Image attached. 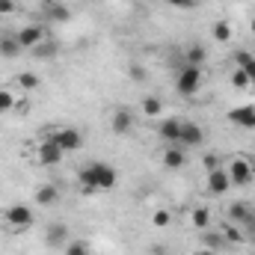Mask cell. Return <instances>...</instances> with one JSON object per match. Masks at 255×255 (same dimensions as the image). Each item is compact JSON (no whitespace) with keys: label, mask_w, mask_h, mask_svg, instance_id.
I'll return each mask as SVG.
<instances>
[{"label":"cell","mask_w":255,"mask_h":255,"mask_svg":"<svg viewBox=\"0 0 255 255\" xmlns=\"http://www.w3.org/2000/svg\"><path fill=\"white\" fill-rule=\"evenodd\" d=\"M116 181H119V172H116L110 163H104V160H95V163H89V166L80 169V187H83L86 193L113 190Z\"/></svg>","instance_id":"obj_1"},{"label":"cell","mask_w":255,"mask_h":255,"mask_svg":"<svg viewBox=\"0 0 255 255\" xmlns=\"http://www.w3.org/2000/svg\"><path fill=\"white\" fill-rule=\"evenodd\" d=\"M45 133H48V139H54L57 142V148L68 154V151H77L80 145H83V133L77 130V128H57L54 125H45Z\"/></svg>","instance_id":"obj_2"},{"label":"cell","mask_w":255,"mask_h":255,"mask_svg":"<svg viewBox=\"0 0 255 255\" xmlns=\"http://www.w3.org/2000/svg\"><path fill=\"white\" fill-rule=\"evenodd\" d=\"M175 89H178V95H184V98L199 95V89H202V68H199V65H184V68L178 71V77H175Z\"/></svg>","instance_id":"obj_3"},{"label":"cell","mask_w":255,"mask_h":255,"mask_svg":"<svg viewBox=\"0 0 255 255\" xmlns=\"http://www.w3.org/2000/svg\"><path fill=\"white\" fill-rule=\"evenodd\" d=\"M3 226L9 229V232H27L30 226H33V211L27 208V205H12V208H6L3 211Z\"/></svg>","instance_id":"obj_4"},{"label":"cell","mask_w":255,"mask_h":255,"mask_svg":"<svg viewBox=\"0 0 255 255\" xmlns=\"http://www.w3.org/2000/svg\"><path fill=\"white\" fill-rule=\"evenodd\" d=\"M229 178H232V187H247L250 181L255 178V166L247 160V157H235L232 163H229Z\"/></svg>","instance_id":"obj_5"},{"label":"cell","mask_w":255,"mask_h":255,"mask_svg":"<svg viewBox=\"0 0 255 255\" xmlns=\"http://www.w3.org/2000/svg\"><path fill=\"white\" fill-rule=\"evenodd\" d=\"M15 36H18V42H21V48H24V51H33L39 42H45V39H48V30H45V27H39V24H27V27H21Z\"/></svg>","instance_id":"obj_6"},{"label":"cell","mask_w":255,"mask_h":255,"mask_svg":"<svg viewBox=\"0 0 255 255\" xmlns=\"http://www.w3.org/2000/svg\"><path fill=\"white\" fill-rule=\"evenodd\" d=\"M208 190L214 193V196H226V193L232 190V178H229V172L223 166L208 169Z\"/></svg>","instance_id":"obj_7"},{"label":"cell","mask_w":255,"mask_h":255,"mask_svg":"<svg viewBox=\"0 0 255 255\" xmlns=\"http://www.w3.org/2000/svg\"><path fill=\"white\" fill-rule=\"evenodd\" d=\"M36 157H39V163H42V166H57V163L63 160V151L57 148V142H54V139H45V142L36 148Z\"/></svg>","instance_id":"obj_8"},{"label":"cell","mask_w":255,"mask_h":255,"mask_svg":"<svg viewBox=\"0 0 255 255\" xmlns=\"http://www.w3.org/2000/svg\"><path fill=\"white\" fill-rule=\"evenodd\" d=\"M202 142H205V130L196 125V122H184V125H181V139H178V145L196 148V145H202Z\"/></svg>","instance_id":"obj_9"},{"label":"cell","mask_w":255,"mask_h":255,"mask_svg":"<svg viewBox=\"0 0 255 255\" xmlns=\"http://www.w3.org/2000/svg\"><path fill=\"white\" fill-rule=\"evenodd\" d=\"M45 244L54 247V250H63L65 244H68V226L65 223H51L48 232H45Z\"/></svg>","instance_id":"obj_10"},{"label":"cell","mask_w":255,"mask_h":255,"mask_svg":"<svg viewBox=\"0 0 255 255\" xmlns=\"http://www.w3.org/2000/svg\"><path fill=\"white\" fill-rule=\"evenodd\" d=\"M110 128H113V133H119V136H125L133 130V113L128 110V107H119L116 113H113V119H110Z\"/></svg>","instance_id":"obj_11"},{"label":"cell","mask_w":255,"mask_h":255,"mask_svg":"<svg viewBox=\"0 0 255 255\" xmlns=\"http://www.w3.org/2000/svg\"><path fill=\"white\" fill-rule=\"evenodd\" d=\"M229 122L238 128H247V130H253L255 128V107H235V110H229Z\"/></svg>","instance_id":"obj_12"},{"label":"cell","mask_w":255,"mask_h":255,"mask_svg":"<svg viewBox=\"0 0 255 255\" xmlns=\"http://www.w3.org/2000/svg\"><path fill=\"white\" fill-rule=\"evenodd\" d=\"M181 119H163L160 125H157V133L169 142V145H178V139H181Z\"/></svg>","instance_id":"obj_13"},{"label":"cell","mask_w":255,"mask_h":255,"mask_svg":"<svg viewBox=\"0 0 255 255\" xmlns=\"http://www.w3.org/2000/svg\"><path fill=\"white\" fill-rule=\"evenodd\" d=\"M184 163H187L184 145H169V148L163 151V166H166V169H181Z\"/></svg>","instance_id":"obj_14"},{"label":"cell","mask_w":255,"mask_h":255,"mask_svg":"<svg viewBox=\"0 0 255 255\" xmlns=\"http://www.w3.org/2000/svg\"><path fill=\"white\" fill-rule=\"evenodd\" d=\"M21 42H18V36L15 33H3L0 36V57H6V60H15V57H21Z\"/></svg>","instance_id":"obj_15"},{"label":"cell","mask_w":255,"mask_h":255,"mask_svg":"<svg viewBox=\"0 0 255 255\" xmlns=\"http://www.w3.org/2000/svg\"><path fill=\"white\" fill-rule=\"evenodd\" d=\"M45 15H48V21H54V24H65L68 18H71V9L60 3V0H48L45 3Z\"/></svg>","instance_id":"obj_16"},{"label":"cell","mask_w":255,"mask_h":255,"mask_svg":"<svg viewBox=\"0 0 255 255\" xmlns=\"http://www.w3.org/2000/svg\"><path fill=\"white\" fill-rule=\"evenodd\" d=\"M33 199H36V205H39V208H51V205H57V202H60V187H57V184H42V187L36 190Z\"/></svg>","instance_id":"obj_17"},{"label":"cell","mask_w":255,"mask_h":255,"mask_svg":"<svg viewBox=\"0 0 255 255\" xmlns=\"http://www.w3.org/2000/svg\"><path fill=\"white\" fill-rule=\"evenodd\" d=\"M226 244H229V241L223 238V232H208V229H205V235H202V247H205V250L217 253V250H223Z\"/></svg>","instance_id":"obj_18"},{"label":"cell","mask_w":255,"mask_h":255,"mask_svg":"<svg viewBox=\"0 0 255 255\" xmlns=\"http://www.w3.org/2000/svg\"><path fill=\"white\" fill-rule=\"evenodd\" d=\"M57 51H60V45L51 42V39H45V42H39V45L33 48V57H36V60H51Z\"/></svg>","instance_id":"obj_19"},{"label":"cell","mask_w":255,"mask_h":255,"mask_svg":"<svg viewBox=\"0 0 255 255\" xmlns=\"http://www.w3.org/2000/svg\"><path fill=\"white\" fill-rule=\"evenodd\" d=\"M205 57H208V51H205L202 45H190V48L184 51V60H187V65H199V68H202Z\"/></svg>","instance_id":"obj_20"},{"label":"cell","mask_w":255,"mask_h":255,"mask_svg":"<svg viewBox=\"0 0 255 255\" xmlns=\"http://www.w3.org/2000/svg\"><path fill=\"white\" fill-rule=\"evenodd\" d=\"M235 65H238V68H244V71L250 74V80H253V74H255V57H253V54L238 51V54H235Z\"/></svg>","instance_id":"obj_21"},{"label":"cell","mask_w":255,"mask_h":255,"mask_svg":"<svg viewBox=\"0 0 255 255\" xmlns=\"http://www.w3.org/2000/svg\"><path fill=\"white\" fill-rule=\"evenodd\" d=\"M65 255H92V247H89V241H68L63 247Z\"/></svg>","instance_id":"obj_22"},{"label":"cell","mask_w":255,"mask_h":255,"mask_svg":"<svg viewBox=\"0 0 255 255\" xmlns=\"http://www.w3.org/2000/svg\"><path fill=\"white\" fill-rule=\"evenodd\" d=\"M211 36H214L217 42H229V39H232V24H229V21H217V24L211 27Z\"/></svg>","instance_id":"obj_23"},{"label":"cell","mask_w":255,"mask_h":255,"mask_svg":"<svg viewBox=\"0 0 255 255\" xmlns=\"http://www.w3.org/2000/svg\"><path fill=\"white\" fill-rule=\"evenodd\" d=\"M250 211H253V208H250L247 202H235V205L229 208V220H232L235 226H241V220H244V217H247Z\"/></svg>","instance_id":"obj_24"},{"label":"cell","mask_w":255,"mask_h":255,"mask_svg":"<svg viewBox=\"0 0 255 255\" xmlns=\"http://www.w3.org/2000/svg\"><path fill=\"white\" fill-rule=\"evenodd\" d=\"M190 220H193V226H196V229H202V232H205V229L211 226V211H208V208H196Z\"/></svg>","instance_id":"obj_25"},{"label":"cell","mask_w":255,"mask_h":255,"mask_svg":"<svg viewBox=\"0 0 255 255\" xmlns=\"http://www.w3.org/2000/svg\"><path fill=\"white\" fill-rule=\"evenodd\" d=\"M160 110H163V101H160V98H154V95L142 98V113H145V116H157Z\"/></svg>","instance_id":"obj_26"},{"label":"cell","mask_w":255,"mask_h":255,"mask_svg":"<svg viewBox=\"0 0 255 255\" xmlns=\"http://www.w3.org/2000/svg\"><path fill=\"white\" fill-rule=\"evenodd\" d=\"M169 223H172V214H169L166 208H157V211L151 214V226H154V229H166Z\"/></svg>","instance_id":"obj_27"},{"label":"cell","mask_w":255,"mask_h":255,"mask_svg":"<svg viewBox=\"0 0 255 255\" xmlns=\"http://www.w3.org/2000/svg\"><path fill=\"white\" fill-rule=\"evenodd\" d=\"M15 80H18V86H21V89H36V86H39V77H36L33 71H21Z\"/></svg>","instance_id":"obj_28"},{"label":"cell","mask_w":255,"mask_h":255,"mask_svg":"<svg viewBox=\"0 0 255 255\" xmlns=\"http://www.w3.org/2000/svg\"><path fill=\"white\" fill-rule=\"evenodd\" d=\"M232 86H235V89H247V86H250V74H247L244 68H235V71H232Z\"/></svg>","instance_id":"obj_29"},{"label":"cell","mask_w":255,"mask_h":255,"mask_svg":"<svg viewBox=\"0 0 255 255\" xmlns=\"http://www.w3.org/2000/svg\"><path fill=\"white\" fill-rule=\"evenodd\" d=\"M15 95L9 92V89H0V113H9V110H15Z\"/></svg>","instance_id":"obj_30"},{"label":"cell","mask_w":255,"mask_h":255,"mask_svg":"<svg viewBox=\"0 0 255 255\" xmlns=\"http://www.w3.org/2000/svg\"><path fill=\"white\" fill-rule=\"evenodd\" d=\"M241 229H244V235H250V238H255V211H250L244 220H241Z\"/></svg>","instance_id":"obj_31"},{"label":"cell","mask_w":255,"mask_h":255,"mask_svg":"<svg viewBox=\"0 0 255 255\" xmlns=\"http://www.w3.org/2000/svg\"><path fill=\"white\" fill-rule=\"evenodd\" d=\"M128 74L133 77V83H142V80H145V68H142V65H130Z\"/></svg>","instance_id":"obj_32"},{"label":"cell","mask_w":255,"mask_h":255,"mask_svg":"<svg viewBox=\"0 0 255 255\" xmlns=\"http://www.w3.org/2000/svg\"><path fill=\"white\" fill-rule=\"evenodd\" d=\"M18 9V3L15 0H0V15H12Z\"/></svg>","instance_id":"obj_33"},{"label":"cell","mask_w":255,"mask_h":255,"mask_svg":"<svg viewBox=\"0 0 255 255\" xmlns=\"http://www.w3.org/2000/svg\"><path fill=\"white\" fill-rule=\"evenodd\" d=\"M166 3H169V6H175V9H193L199 0H166Z\"/></svg>","instance_id":"obj_34"},{"label":"cell","mask_w":255,"mask_h":255,"mask_svg":"<svg viewBox=\"0 0 255 255\" xmlns=\"http://www.w3.org/2000/svg\"><path fill=\"white\" fill-rule=\"evenodd\" d=\"M199 255H217V253H211V250H202V253H199Z\"/></svg>","instance_id":"obj_35"},{"label":"cell","mask_w":255,"mask_h":255,"mask_svg":"<svg viewBox=\"0 0 255 255\" xmlns=\"http://www.w3.org/2000/svg\"><path fill=\"white\" fill-rule=\"evenodd\" d=\"M250 86H255V74H253V80H250Z\"/></svg>","instance_id":"obj_36"},{"label":"cell","mask_w":255,"mask_h":255,"mask_svg":"<svg viewBox=\"0 0 255 255\" xmlns=\"http://www.w3.org/2000/svg\"><path fill=\"white\" fill-rule=\"evenodd\" d=\"M253 33H255V18H253Z\"/></svg>","instance_id":"obj_37"},{"label":"cell","mask_w":255,"mask_h":255,"mask_svg":"<svg viewBox=\"0 0 255 255\" xmlns=\"http://www.w3.org/2000/svg\"><path fill=\"white\" fill-rule=\"evenodd\" d=\"M253 255H255V247H253Z\"/></svg>","instance_id":"obj_38"}]
</instances>
